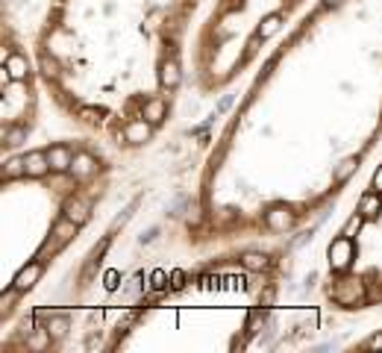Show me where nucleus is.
Segmentation results:
<instances>
[{
    "label": "nucleus",
    "instance_id": "1a4fd4ad",
    "mask_svg": "<svg viewBox=\"0 0 382 353\" xmlns=\"http://www.w3.org/2000/svg\"><path fill=\"white\" fill-rule=\"evenodd\" d=\"M47 159H51V168H53L56 174H65V171H71L74 153H71V148H65V145H56V148L47 150Z\"/></svg>",
    "mask_w": 382,
    "mask_h": 353
},
{
    "label": "nucleus",
    "instance_id": "9b49d317",
    "mask_svg": "<svg viewBox=\"0 0 382 353\" xmlns=\"http://www.w3.org/2000/svg\"><path fill=\"white\" fill-rule=\"evenodd\" d=\"M165 115H168V106H165V101H162V98L148 101V103H145V109H141V118H145V121H150L153 127L165 121Z\"/></svg>",
    "mask_w": 382,
    "mask_h": 353
},
{
    "label": "nucleus",
    "instance_id": "2eb2a0df",
    "mask_svg": "<svg viewBox=\"0 0 382 353\" xmlns=\"http://www.w3.org/2000/svg\"><path fill=\"white\" fill-rule=\"evenodd\" d=\"M74 232H77V224L71 221V218H65V215H62V218L56 221V227H53V235H56V239H59L62 245L71 242V235H74Z\"/></svg>",
    "mask_w": 382,
    "mask_h": 353
},
{
    "label": "nucleus",
    "instance_id": "cd10ccee",
    "mask_svg": "<svg viewBox=\"0 0 382 353\" xmlns=\"http://www.w3.org/2000/svg\"><path fill=\"white\" fill-rule=\"evenodd\" d=\"M80 115L86 118V121H98V115H100V112H98V109H83Z\"/></svg>",
    "mask_w": 382,
    "mask_h": 353
},
{
    "label": "nucleus",
    "instance_id": "4be33fe9",
    "mask_svg": "<svg viewBox=\"0 0 382 353\" xmlns=\"http://www.w3.org/2000/svg\"><path fill=\"white\" fill-rule=\"evenodd\" d=\"M24 138H27V130L24 127H9L6 130V145H21Z\"/></svg>",
    "mask_w": 382,
    "mask_h": 353
},
{
    "label": "nucleus",
    "instance_id": "ddd939ff",
    "mask_svg": "<svg viewBox=\"0 0 382 353\" xmlns=\"http://www.w3.org/2000/svg\"><path fill=\"white\" fill-rule=\"evenodd\" d=\"M359 212L365 215V221L376 218L379 212H382V198H379V192H368V195H362V198H359Z\"/></svg>",
    "mask_w": 382,
    "mask_h": 353
},
{
    "label": "nucleus",
    "instance_id": "7c9ffc66",
    "mask_svg": "<svg viewBox=\"0 0 382 353\" xmlns=\"http://www.w3.org/2000/svg\"><path fill=\"white\" fill-rule=\"evenodd\" d=\"M153 239H156V227L148 230V235H141V242H153Z\"/></svg>",
    "mask_w": 382,
    "mask_h": 353
},
{
    "label": "nucleus",
    "instance_id": "6ab92c4d",
    "mask_svg": "<svg viewBox=\"0 0 382 353\" xmlns=\"http://www.w3.org/2000/svg\"><path fill=\"white\" fill-rule=\"evenodd\" d=\"M356 168H359V159H356V156L344 159V162L339 165V171H336V180H339V183H344V180H347V177H350Z\"/></svg>",
    "mask_w": 382,
    "mask_h": 353
},
{
    "label": "nucleus",
    "instance_id": "b1692460",
    "mask_svg": "<svg viewBox=\"0 0 382 353\" xmlns=\"http://www.w3.org/2000/svg\"><path fill=\"white\" fill-rule=\"evenodd\" d=\"M150 280H153V289H165V286H168V282H165V280H168V274H165V271H156Z\"/></svg>",
    "mask_w": 382,
    "mask_h": 353
},
{
    "label": "nucleus",
    "instance_id": "bb28decb",
    "mask_svg": "<svg viewBox=\"0 0 382 353\" xmlns=\"http://www.w3.org/2000/svg\"><path fill=\"white\" fill-rule=\"evenodd\" d=\"M373 192H379V195H382V165H379L376 174H373Z\"/></svg>",
    "mask_w": 382,
    "mask_h": 353
},
{
    "label": "nucleus",
    "instance_id": "a211bd4d",
    "mask_svg": "<svg viewBox=\"0 0 382 353\" xmlns=\"http://www.w3.org/2000/svg\"><path fill=\"white\" fill-rule=\"evenodd\" d=\"M279 24H282V18H279V15H268L265 21L259 24V36H262V39H271V36L279 30Z\"/></svg>",
    "mask_w": 382,
    "mask_h": 353
},
{
    "label": "nucleus",
    "instance_id": "f3484780",
    "mask_svg": "<svg viewBox=\"0 0 382 353\" xmlns=\"http://www.w3.org/2000/svg\"><path fill=\"white\" fill-rule=\"evenodd\" d=\"M47 333L53 339H62L68 333V318L65 315H51V324H47Z\"/></svg>",
    "mask_w": 382,
    "mask_h": 353
},
{
    "label": "nucleus",
    "instance_id": "aec40b11",
    "mask_svg": "<svg viewBox=\"0 0 382 353\" xmlns=\"http://www.w3.org/2000/svg\"><path fill=\"white\" fill-rule=\"evenodd\" d=\"M41 74H44L47 80H56V77H59V62H56L53 56H41Z\"/></svg>",
    "mask_w": 382,
    "mask_h": 353
},
{
    "label": "nucleus",
    "instance_id": "5701e85b",
    "mask_svg": "<svg viewBox=\"0 0 382 353\" xmlns=\"http://www.w3.org/2000/svg\"><path fill=\"white\" fill-rule=\"evenodd\" d=\"M262 318H265V312H262V309H253V312H250V318H247V333H256V327H259Z\"/></svg>",
    "mask_w": 382,
    "mask_h": 353
},
{
    "label": "nucleus",
    "instance_id": "423d86ee",
    "mask_svg": "<svg viewBox=\"0 0 382 353\" xmlns=\"http://www.w3.org/2000/svg\"><path fill=\"white\" fill-rule=\"evenodd\" d=\"M53 168H51V159H47V150H33V153H27V177H36V180H41V177H47Z\"/></svg>",
    "mask_w": 382,
    "mask_h": 353
},
{
    "label": "nucleus",
    "instance_id": "f03ea898",
    "mask_svg": "<svg viewBox=\"0 0 382 353\" xmlns=\"http://www.w3.org/2000/svg\"><path fill=\"white\" fill-rule=\"evenodd\" d=\"M353 259H356L353 239H350V235H339V239L329 245V265L336 271H347Z\"/></svg>",
    "mask_w": 382,
    "mask_h": 353
},
{
    "label": "nucleus",
    "instance_id": "473e14b6",
    "mask_svg": "<svg viewBox=\"0 0 382 353\" xmlns=\"http://www.w3.org/2000/svg\"><path fill=\"white\" fill-rule=\"evenodd\" d=\"M326 4H329V6H341V4H344V0H326Z\"/></svg>",
    "mask_w": 382,
    "mask_h": 353
},
{
    "label": "nucleus",
    "instance_id": "c756f323",
    "mask_svg": "<svg viewBox=\"0 0 382 353\" xmlns=\"http://www.w3.org/2000/svg\"><path fill=\"white\" fill-rule=\"evenodd\" d=\"M106 286H109V289L118 286V274H109V277H106Z\"/></svg>",
    "mask_w": 382,
    "mask_h": 353
},
{
    "label": "nucleus",
    "instance_id": "f257e3e1",
    "mask_svg": "<svg viewBox=\"0 0 382 353\" xmlns=\"http://www.w3.org/2000/svg\"><path fill=\"white\" fill-rule=\"evenodd\" d=\"M329 297L336 300L339 306H347V309L362 306L365 303V282L359 277H344V280L336 282V289L329 292Z\"/></svg>",
    "mask_w": 382,
    "mask_h": 353
},
{
    "label": "nucleus",
    "instance_id": "f8f14e48",
    "mask_svg": "<svg viewBox=\"0 0 382 353\" xmlns=\"http://www.w3.org/2000/svg\"><path fill=\"white\" fill-rule=\"evenodd\" d=\"M62 215H65V218H71L77 227H83V224L88 221V206H86L83 200H77V198H74V200H65Z\"/></svg>",
    "mask_w": 382,
    "mask_h": 353
},
{
    "label": "nucleus",
    "instance_id": "0eeeda50",
    "mask_svg": "<svg viewBox=\"0 0 382 353\" xmlns=\"http://www.w3.org/2000/svg\"><path fill=\"white\" fill-rule=\"evenodd\" d=\"M41 262H30L27 268H21L18 271V277L12 280V286L18 289V292H30L33 286H36V282H38V277H41Z\"/></svg>",
    "mask_w": 382,
    "mask_h": 353
},
{
    "label": "nucleus",
    "instance_id": "a878e982",
    "mask_svg": "<svg viewBox=\"0 0 382 353\" xmlns=\"http://www.w3.org/2000/svg\"><path fill=\"white\" fill-rule=\"evenodd\" d=\"M365 347H368V350H382V333H376Z\"/></svg>",
    "mask_w": 382,
    "mask_h": 353
},
{
    "label": "nucleus",
    "instance_id": "393cba45",
    "mask_svg": "<svg viewBox=\"0 0 382 353\" xmlns=\"http://www.w3.org/2000/svg\"><path fill=\"white\" fill-rule=\"evenodd\" d=\"M185 286V274L182 271H174L171 274V289H182Z\"/></svg>",
    "mask_w": 382,
    "mask_h": 353
},
{
    "label": "nucleus",
    "instance_id": "9d476101",
    "mask_svg": "<svg viewBox=\"0 0 382 353\" xmlns=\"http://www.w3.org/2000/svg\"><path fill=\"white\" fill-rule=\"evenodd\" d=\"M4 71L9 74V80H12V83H21V80H27V74H30V65H27V59H24L21 53H9V56H6Z\"/></svg>",
    "mask_w": 382,
    "mask_h": 353
},
{
    "label": "nucleus",
    "instance_id": "4468645a",
    "mask_svg": "<svg viewBox=\"0 0 382 353\" xmlns=\"http://www.w3.org/2000/svg\"><path fill=\"white\" fill-rule=\"evenodd\" d=\"M238 262H242V268H247V271H265V268L271 265V259H268L265 253L247 250V253H242V256H238Z\"/></svg>",
    "mask_w": 382,
    "mask_h": 353
},
{
    "label": "nucleus",
    "instance_id": "20e7f679",
    "mask_svg": "<svg viewBox=\"0 0 382 353\" xmlns=\"http://www.w3.org/2000/svg\"><path fill=\"white\" fill-rule=\"evenodd\" d=\"M74 180H88L98 174V159L91 153H74V162H71V171H68Z\"/></svg>",
    "mask_w": 382,
    "mask_h": 353
},
{
    "label": "nucleus",
    "instance_id": "6e6552de",
    "mask_svg": "<svg viewBox=\"0 0 382 353\" xmlns=\"http://www.w3.org/2000/svg\"><path fill=\"white\" fill-rule=\"evenodd\" d=\"M180 80H182V74H180V62H177V59H165V62L159 65V83H162V88L174 91V88L180 86Z\"/></svg>",
    "mask_w": 382,
    "mask_h": 353
},
{
    "label": "nucleus",
    "instance_id": "7ed1b4c3",
    "mask_svg": "<svg viewBox=\"0 0 382 353\" xmlns=\"http://www.w3.org/2000/svg\"><path fill=\"white\" fill-rule=\"evenodd\" d=\"M297 221V212L291 206H285V203H274L268 212H265V224L268 230L274 232H285V230H291Z\"/></svg>",
    "mask_w": 382,
    "mask_h": 353
},
{
    "label": "nucleus",
    "instance_id": "412c9836",
    "mask_svg": "<svg viewBox=\"0 0 382 353\" xmlns=\"http://www.w3.org/2000/svg\"><path fill=\"white\" fill-rule=\"evenodd\" d=\"M362 221H365V215H362V212H356V215L344 224V232H341V235H350V239H356V232L362 230Z\"/></svg>",
    "mask_w": 382,
    "mask_h": 353
},
{
    "label": "nucleus",
    "instance_id": "dca6fc26",
    "mask_svg": "<svg viewBox=\"0 0 382 353\" xmlns=\"http://www.w3.org/2000/svg\"><path fill=\"white\" fill-rule=\"evenodd\" d=\"M6 180H18V177H27V159H9L6 168H4Z\"/></svg>",
    "mask_w": 382,
    "mask_h": 353
},
{
    "label": "nucleus",
    "instance_id": "2f4dec72",
    "mask_svg": "<svg viewBox=\"0 0 382 353\" xmlns=\"http://www.w3.org/2000/svg\"><path fill=\"white\" fill-rule=\"evenodd\" d=\"M229 103H232V98H224V101H221V106H218V112H224V109H229Z\"/></svg>",
    "mask_w": 382,
    "mask_h": 353
},
{
    "label": "nucleus",
    "instance_id": "c85d7f7f",
    "mask_svg": "<svg viewBox=\"0 0 382 353\" xmlns=\"http://www.w3.org/2000/svg\"><path fill=\"white\" fill-rule=\"evenodd\" d=\"M274 303V289H268L265 295H262V306H271Z\"/></svg>",
    "mask_w": 382,
    "mask_h": 353
},
{
    "label": "nucleus",
    "instance_id": "39448f33",
    "mask_svg": "<svg viewBox=\"0 0 382 353\" xmlns=\"http://www.w3.org/2000/svg\"><path fill=\"white\" fill-rule=\"evenodd\" d=\"M150 133H153V124L145 121V118H138V121H130L124 127V138L130 141V145H145V141H150Z\"/></svg>",
    "mask_w": 382,
    "mask_h": 353
}]
</instances>
